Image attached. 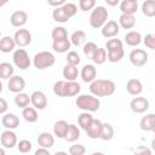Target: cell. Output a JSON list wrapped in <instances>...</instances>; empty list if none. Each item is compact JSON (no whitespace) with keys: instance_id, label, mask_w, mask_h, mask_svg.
<instances>
[{"instance_id":"obj_31","label":"cell","mask_w":155,"mask_h":155,"mask_svg":"<svg viewBox=\"0 0 155 155\" xmlns=\"http://www.w3.org/2000/svg\"><path fill=\"white\" fill-rule=\"evenodd\" d=\"M79 138H80V130H79V127H78L76 125L70 124L69 127H68V131H67V134H65L64 139H65L67 142L73 143V142L78 140Z\"/></svg>"},{"instance_id":"obj_20","label":"cell","mask_w":155,"mask_h":155,"mask_svg":"<svg viewBox=\"0 0 155 155\" xmlns=\"http://www.w3.org/2000/svg\"><path fill=\"white\" fill-rule=\"evenodd\" d=\"M38 143L40 145V148H45V149H50L53 147L54 144V137L50 133V132H42L39 134L38 137Z\"/></svg>"},{"instance_id":"obj_25","label":"cell","mask_w":155,"mask_h":155,"mask_svg":"<svg viewBox=\"0 0 155 155\" xmlns=\"http://www.w3.org/2000/svg\"><path fill=\"white\" fill-rule=\"evenodd\" d=\"M68 122L64 121V120H58L57 122H54V126H53V133L57 138H64L65 134H67V131H68Z\"/></svg>"},{"instance_id":"obj_10","label":"cell","mask_w":155,"mask_h":155,"mask_svg":"<svg viewBox=\"0 0 155 155\" xmlns=\"http://www.w3.org/2000/svg\"><path fill=\"white\" fill-rule=\"evenodd\" d=\"M130 108L136 114H143L149 109V101L144 97H134L130 103Z\"/></svg>"},{"instance_id":"obj_45","label":"cell","mask_w":155,"mask_h":155,"mask_svg":"<svg viewBox=\"0 0 155 155\" xmlns=\"http://www.w3.org/2000/svg\"><path fill=\"white\" fill-rule=\"evenodd\" d=\"M86 153V148L82 144H73L69 148V155H84Z\"/></svg>"},{"instance_id":"obj_39","label":"cell","mask_w":155,"mask_h":155,"mask_svg":"<svg viewBox=\"0 0 155 155\" xmlns=\"http://www.w3.org/2000/svg\"><path fill=\"white\" fill-rule=\"evenodd\" d=\"M114 137V128L110 124L104 122L102 127V133H101V139L102 140H110Z\"/></svg>"},{"instance_id":"obj_15","label":"cell","mask_w":155,"mask_h":155,"mask_svg":"<svg viewBox=\"0 0 155 155\" xmlns=\"http://www.w3.org/2000/svg\"><path fill=\"white\" fill-rule=\"evenodd\" d=\"M27 21H28V15H27V12H24V11H15L12 15H11V17H10V23H11V25H13V27H16V28H22L25 23H27Z\"/></svg>"},{"instance_id":"obj_29","label":"cell","mask_w":155,"mask_h":155,"mask_svg":"<svg viewBox=\"0 0 155 155\" xmlns=\"http://www.w3.org/2000/svg\"><path fill=\"white\" fill-rule=\"evenodd\" d=\"M22 116H23V119H24L27 122H29V124L36 122V121H38V117H39L38 111H36V109H35L34 107H27L25 109H23V110H22Z\"/></svg>"},{"instance_id":"obj_54","label":"cell","mask_w":155,"mask_h":155,"mask_svg":"<svg viewBox=\"0 0 155 155\" xmlns=\"http://www.w3.org/2000/svg\"><path fill=\"white\" fill-rule=\"evenodd\" d=\"M151 150H153V151H155V138L151 140Z\"/></svg>"},{"instance_id":"obj_30","label":"cell","mask_w":155,"mask_h":155,"mask_svg":"<svg viewBox=\"0 0 155 155\" xmlns=\"http://www.w3.org/2000/svg\"><path fill=\"white\" fill-rule=\"evenodd\" d=\"M119 25L124 29H132L136 25V17L132 15H121L119 18Z\"/></svg>"},{"instance_id":"obj_3","label":"cell","mask_w":155,"mask_h":155,"mask_svg":"<svg viewBox=\"0 0 155 155\" xmlns=\"http://www.w3.org/2000/svg\"><path fill=\"white\" fill-rule=\"evenodd\" d=\"M75 104L79 109L85 111H97L101 107V102L97 97L92 94H80L78 96Z\"/></svg>"},{"instance_id":"obj_35","label":"cell","mask_w":155,"mask_h":155,"mask_svg":"<svg viewBox=\"0 0 155 155\" xmlns=\"http://www.w3.org/2000/svg\"><path fill=\"white\" fill-rule=\"evenodd\" d=\"M51 36H52L53 41H61V40L68 39V33H67V29L64 27H54L52 29Z\"/></svg>"},{"instance_id":"obj_9","label":"cell","mask_w":155,"mask_h":155,"mask_svg":"<svg viewBox=\"0 0 155 155\" xmlns=\"http://www.w3.org/2000/svg\"><path fill=\"white\" fill-rule=\"evenodd\" d=\"M13 39H15L17 46L25 47L31 42V34H30V31L28 29L21 28L18 30H16V33L13 35Z\"/></svg>"},{"instance_id":"obj_40","label":"cell","mask_w":155,"mask_h":155,"mask_svg":"<svg viewBox=\"0 0 155 155\" xmlns=\"http://www.w3.org/2000/svg\"><path fill=\"white\" fill-rule=\"evenodd\" d=\"M107 59H108V53H107L105 48L99 47V48H98V51H97V53L94 54V57H93V59H92V61H93L96 64H103Z\"/></svg>"},{"instance_id":"obj_5","label":"cell","mask_w":155,"mask_h":155,"mask_svg":"<svg viewBox=\"0 0 155 155\" xmlns=\"http://www.w3.org/2000/svg\"><path fill=\"white\" fill-rule=\"evenodd\" d=\"M54 62H56V57L50 51H41V52L36 53L33 58V64L39 70L52 67L54 64Z\"/></svg>"},{"instance_id":"obj_12","label":"cell","mask_w":155,"mask_h":155,"mask_svg":"<svg viewBox=\"0 0 155 155\" xmlns=\"http://www.w3.org/2000/svg\"><path fill=\"white\" fill-rule=\"evenodd\" d=\"M25 87V81L22 76L19 75H13L8 82H7V88L10 92H13V93H21Z\"/></svg>"},{"instance_id":"obj_21","label":"cell","mask_w":155,"mask_h":155,"mask_svg":"<svg viewBox=\"0 0 155 155\" xmlns=\"http://www.w3.org/2000/svg\"><path fill=\"white\" fill-rule=\"evenodd\" d=\"M15 47H16V41H15L13 38L7 36V35L1 38V40H0V51L1 52L10 53L15 50Z\"/></svg>"},{"instance_id":"obj_2","label":"cell","mask_w":155,"mask_h":155,"mask_svg":"<svg viewBox=\"0 0 155 155\" xmlns=\"http://www.w3.org/2000/svg\"><path fill=\"white\" fill-rule=\"evenodd\" d=\"M78 12V6L73 2H65L63 6L57 7L52 12V17L58 23H65Z\"/></svg>"},{"instance_id":"obj_44","label":"cell","mask_w":155,"mask_h":155,"mask_svg":"<svg viewBox=\"0 0 155 155\" xmlns=\"http://www.w3.org/2000/svg\"><path fill=\"white\" fill-rule=\"evenodd\" d=\"M94 6H96V1L94 0H80L79 1V7L84 12L90 11V10H93Z\"/></svg>"},{"instance_id":"obj_50","label":"cell","mask_w":155,"mask_h":155,"mask_svg":"<svg viewBox=\"0 0 155 155\" xmlns=\"http://www.w3.org/2000/svg\"><path fill=\"white\" fill-rule=\"evenodd\" d=\"M47 2H48V5H50V6H54L56 8H57V7H61V6H63V5L65 4V1H64V0H58V1H52V0H48Z\"/></svg>"},{"instance_id":"obj_52","label":"cell","mask_w":155,"mask_h":155,"mask_svg":"<svg viewBox=\"0 0 155 155\" xmlns=\"http://www.w3.org/2000/svg\"><path fill=\"white\" fill-rule=\"evenodd\" d=\"M105 1H107V4L110 5V6H115V5L119 4V0H105Z\"/></svg>"},{"instance_id":"obj_24","label":"cell","mask_w":155,"mask_h":155,"mask_svg":"<svg viewBox=\"0 0 155 155\" xmlns=\"http://www.w3.org/2000/svg\"><path fill=\"white\" fill-rule=\"evenodd\" d=\"M154 126H155V114H147L145 116L142 117L139 124V127L142 131H145V132L153 131Z\"/></svg>"},{"instance_id":"obj_38","label":"cell","mask_w":155,"mask_h":155,"mask_svg":"<svg viewBox=\"0 0 155 155\" xmlns=\"http://www.w3.org/2000/svg\"><path fill=\"white\" fill-rule=\"evenodd\" d=\"M125 56V51L124 48H117V50H110L108 51V61L111 63H116L120 62Z\"/></svg>"},{"instance_id":"obj_57","label":"cell","mask_w":155,"mask_h":155,"mask_svg":"<svg viewBox=\"0 0 155 155\" xmlns=\"http://www.w3.org/2000/svg\"><path fill=\"white\" fill-rule=\"evenodd\" d=\"M153 132H154V133H155V126H154V128H153Z\"/></svg>"},{"instance_id":"obj_7","label":"cell","mask_w":155,"mask_h":155,"mask_svg":"<svg viewBox=\"0 0 155 155\" xmlns=\"http://www.w3.org/2000/svg\"><path fill=\"white\" fill-rule=\"evenodd\" d=\"M130 62L134 67H143L148 62V53L142 48H134L130 52Z\"/></svg>"},{"instance_id":"obj_8","label":"cell","mask_w":155,"mask_h":155,"mask_svg":"<svg viewBox=\"0 0 155 155\" xmlns=\"http://www.w3.org/2000/svg\"><path fill=\"white\" fill-rule=\"evenodd\" d=\"M0 142L2 148L6 149H12L15 145H17V134L12 131V130H5L1 132L0 136Z\"/></svg>"},{"instance_id":"obj_22","label":"cell","mask_w":155,"mask_h":155,"mask_svg":"<svg viewBox=\"0 0 155 155\" xmlns=\"http://www.w3.org/2000/svg\"><path fill=\"white\" fill-rule=\"evenodd\" d=\"M81 86L76 81H65L64 84V97H74L79 94Z\"/></svg>"},{"instance_id":"obj_47","label":"cell","mask_w":155,"mask_h":155,"mask_svg":"<svg viewBox=\"0 0 155 155\" xmlns=\"http://www.w3.org/2000/svg\"><path fill=\"white\" fill-rule=\"evenodd\" d=\"M143 42H144V45H145L148 48L155 50V35H154V34H148V35H145V38L143 39Z\"/></svg>"},{"instance_id":"obj_49","label":"cell","mask_w":155,"mask_h":155,"mask_svg":"<svg viewBox=\"0 0 155 155\" xmlns=\"http://www.w3.org/2000/svg\"><path fill=\"white\" fill-rule=\"evenodd\" d=\"M8 105H7V102L5 101V98H0V113L4 115L6 114V110H7Z\"/></svg>"},{"instance_id":"obj_19","label":"cell","mask_w":155,"mask_h":155,"mask_svg":"<svg viewBox=\"0 0 155 155\" xmlns=\"http://www.w3.org/2000/svg\"><path fill=\"white\" fill-rule=\"evenodd\" d=\"M126 91L131 96H139L143 91V85L138 79H130L126 84Z\"/></svg>"},{"instance_id":"obj_18","label":"cell","mask_w":155,"mask_h":155,"mask_svg":"<svg viewBox=\"0 0 155 155\" xmlns=\"http://www.w3.org/2000/svg\"><path fill=\"white\" fill-rule=\"evenodd\" d=\"M102 127H103V122L101 120H97L94 119L91 124V126L86 130V133L90 138L92 139H97V138H101V133H102Z\"/></svg>"},{"instance_id":"obj_33","label":"cell","mask_w":155,"mask_h":155,"mask_svg":"<svg viewBox=\"0 0 155 155\" xmlns=\"http://www.w3.org/2000/svg\"><path fill=\"white\" fill-rule=\"evenodd\" d=\"M71 46V42L70 40L65 39V40H61V41H53L52 42V48L53 51L58 52V53H64V52H68V50L70 48Z\"/></svg>"},{"instance_id":"obj_16","label":"cell","mask_w":155,"mask_h":155,"mask_svg":"<svg viewBox=\"0 0 155 155\" xmlns=\"http://www.w3.org/2000/svg\"><path fill=\"white\" fill-rule=\"evenodd\" d=\"M80 75H81V79L82 81L85 82H93L96 80V76H97V70L94 68V65L92 64H86L82 67L81 71H80Z\"/></svg>"},{"instance_id":"obj_53","label":"cell","mask_w":155,"mask_h":155,"mask_svg":"<svg viewBox=\"0 0 155 155\" xmlns=\"http://www.w3.org/2000/svg\"><path fill=\"white\" fill-rule=\"evenodd\" d=\"M53 155H68V153H65V151H56Z\"/></svg>"},{"instance_id":"obj_11","label":"cell","mask_w":155,"mask_h":155,"mask_svg":"<svg viewBox=\"0 0 155 155\" xmlns=\"http://www.w3.org/2000/svg\"><path fill=\"white\" fill-rule=\"evenodd\" d=\"M31 98V104L35 109L44 110L47 107V97L42 91H34L30 94Z\"/></svg>"},{"instance_id":"obj_51","label":"cell","mask_w":155,"mask_h":155,"mask_svg":"<svg viewBox=\"0 0 155 155\" xmlns=\"http://www.w3.org/2000/svg\"><path fill=\"white\" fill-rule=\"evenodd\" d=\"M34 155H51L48 149H45V148H39L35 150V154Z\"/></svg>"},{"instance_id":"obj_37","label":"cell","mask_w":155,"mask_h":155,"mask_svg":"<svg viewBox=\"0 0 155 155\" xmlns=\"http://www.w3.org/2000/svg\"><path fill=\"white\" fill-rule=\"evenodd\" d=\"M98 46L94 44V42H92V41H88V42H86L85 45H84V54L88 58V59H93V57H94V54L97 53V51H98Z\"/></svg>"},{"instance_id":"obj_43","label":"cell","mask_w":155,"mask_h":155,"mask_svg":"<svg viewBox=\"0 0 155 155\" xmlns=\"http://www.w3.org/2000/svg\"><path fill=\"white\" fill-rule=\"evenodd\" d=\"M31 143L28 140V139H22V140H19L18 142V144H17V149H18V151L19 153H22V154H27V153H29L30 150H31Z\"/></svg>"},{"instance_id":"obj_23","label":"cell","mask_w":155,"mask_h":155,"mask_svg":"<svg viewBox=\"0 0 155 155\" xmlns=\"http://www.w3.org/2000/svg\"><path fill=\"white\" fill-rule=\"evenodd\" d=\"M124 39H125V42L132 47L138 46L142 42V35L139 31H136V30H130L128 33H126Z\"/></svg>"},{"instance_id":"obj_17","label":"cell","mask_w":155,"mask_h":155,"mask_svg":"<svg viewBox=\"0 0 155 155\" xmlns=\"http://www.w3.org/2000/svg\"><path fill=\"white\" fill-rule=\"evenodd\" d=\"M120 10L122 15H134L138 10V1L137 0H122L120 2Z\"/></svg>"},{"instance_id":"obj_56","label":"cell","mask_w":155,"mask_h":155,"mask_svg":"<svg viewBox=\"0 0 155 155\" xmlns=\"http://www.w3.org/2000/svg\"><path fill=\"white\" fill-rule=\"evenodd\" d=\"M0 154H1V155H5V148H1V150H0Z\"/></svg>"},{"instance_id":"obj_42","label":"cell","mask_w":155,"mask_h":155,"mask_svg":"<svg viewBox=\"0 0 155 155\" xmlns=\"http://www.w3.org/2000/svg\"><path fill=\"white\" fill-rule=\"evenodd\" d=\"M107 51H110V50H117V48H124V44L120 39H109L107 41Z\"/></svg>"},{"instance_id":"obj_46","label":"cell","mask_w":155,"mask_h":155,"mask_svg":"<svg viewBox=\"0 0 155 155\" xmlns=\"http://www.w3.org/2000/svg\"><path fill=\"white\" fill-rule=\"evenodd\" d=\"M64 84L65 81H56L54 85H53V93L58 97H64Z\"/></svg>"},{"instance_id":"obj_1","label":"cell","mask_w":155,"mask_h":155,"mask_svg":"<svg viewBox=\"0 0 155 155\" xmlns=\"http://www.w3.org/2000/svg\"><path fill=\"white\" fill-rule=\"evenodd\" d=\"M115 84L111 80H103L96 79L93 82L90 84V92L94 97H108L115 92Z\"/></svg>"},{"instance_id":"obj_13","label":"cell","mask_w":155,"mask_h":155,"mask_svg":"<svg viewBox=\"0 0 155 155\" xmlns=\"http://www.w3.org/2000/svg\"><path fill=\"white\" fill-rule=\"evenodd\" d=\"M120 31V25L115 21H108L105 25L102 28V35L107 39H113L115 38Z\"/></svg>"},{"instance_id":"obj_14","label":"cell","mask_w":155,"mask_h":155,"mask_svg":"<svg viewBox=\"0 0 155 155\" xmlns=\"http://www.w3.org/2000/svg\"><path fill=\"white\" fill-rule=\"evenodd\" d=\"M1 124L6 130H15L19 126V119L16 114L6 113L1 117Z\"/></svg>"},{"instance_id":"obj_41","label":"cell","mask_w":155,"mask_h":155,"mask_svg":"<svg viewBox=\"0 0 155 155\" xmlns=\"http://www.w3.org/2000/svg\"><path fill=\"white\" fill-rule=\"evenodd\" d=\"M65 59H67V64L75 65V67L81 62V58H80V56H79V53L76 51H69L67 57H65Z\"/></svg>"},{"instance_id":"obj_32","label":"cell","mask_w":155,"mask_h":155,"mask_svg":"<svg viewBox=\"0 0 155 155\" xmlns=\"http://www.w3.org/2000/svg\"><path fill=\"white\" fill-rule=\"evenodd\" d=\"M85 41H86V34L84 30H75L70 36V42L76 47L85 45Z\"/></svg>"},{"instance_id":"obj_34","label":"cell","mask_w":155,"mask_h":155,"mask_svg":"<svg viewBox=\"0 0 155 155\" xmlns=\"http://www.w3.org/2000/svg\"><path fill=\"white\" fill-rule=\"evenodd\" d=\"M94 119L92 117V115L90 114V113H81L80 115H79V117H78V122H79V126L82 128V130H87L90 126H91V124H92V121H93Z\"/></svg>"},{"instance_id":"obj_4","label":"cell","mask_w":155,"mask_h":155,"mask_svg":"<svg viewBox=\"0 0 155 155\" xmlns=\"http://www.w3.org/2000/svg\"><path fill=\"white\" fill-rule=\"evenodd\" d=\"M108 10L104 6H97L92 10L91 15H90V25L92 28H103L107 23L108 19Z\"/></svg>"},{"instance_id":"obj_27","label":"cell","mask_w":155,"mask_h":155,"mask_svg":"<svg viewBox=\"0 0 155 155\" xmlns=\"http://www.w3.org/2000/svg\"><path fill=\"white\" fill-rule=\"evenodd\" d=\"M78 75H79V70L75 65L67 64L63 68V76L65 79V81H75L78 79Z\"/></svg>"},{"instance_id":"obj_26","label":"cell","mask_w":155,"mask_h":155,"mask_svg":"<svg viewBox=\"0 0 155 155\" xmlns=\"http://www.w3.org/2000/svg\"><path fill=\"white\" fill-rule=\"evenodd\" d=\"M13 73H15V68L12 64L7 62L0 63V78L2 80H10L13 76Z\"/></svg>"},{"instance_id":"obj_6","label":"cell","mask_w":155,"mask_h":155,"mask_svg":"<svg viewBox=\"0 0 155 155\" xmlns=\"http://www.w3.org/2000/svg\"><path fill=\"white\" fill-rule=\"evenodd\" d=\"M12 59H13L15 65L17 68L22 69V70L28 69L30 67V64H31L30 58H29V54H28V52L24 48H17V50H15L13 56H12Z\"/></svg>"},{"instance_id":"obj_36","label":"cell","mask_w":155,"mask_h":155,"mask_svg":"<svg viewBox=\"0 0 155 155\" xmlns=\"http://www.w3.org/2000/svg\"><path fill=\"white\" fill-rule=\"evenodd\" d=\"M142 12L147 17H155V0H147L142 4Z\"/></svg>"},{"instance_id":"obj_28","label":"cell","mask_w":155,"mask_h":155,"mask_svg":"<svg viewBox=\"0 0 155 155\" xmlns=\"http://www.w3.org/2000/svg\"><path fill=\"white\" fill-rule=\"evenodd\" d=\"M31 103V98L29 94L24 93V92H21V93H17L16 97H15V104L21 108V109H25L27 107H29V104Z\"/></svg>"},{"instance_id":"obj_55","label":"cell","mask_w":155,"mask_h":155,"mask_svg":"<svg viewBox=\"0 0 155 155\" xmlns=\"http://www.w3.org/2000/svg\"><path fill=\"white\" fill-rule=\"evenodd\" d=\"M91 155H104L103 153H101V151H96V153H92Z\"/></svg>"},{"instance_id":"obj_48","label":"cell","mask_w":155,"mask_h":155,"mask_svg":"<svg viewBox=\"0 0 155 155\" xmlns=\"http://www.w3.org/2000/svg\"><path fill=\"white\" fill-rule=\"evenodd\" d=\"M134 155H151V149L145 145H139L134 150Z\"/></svg>"}]
</instances>
